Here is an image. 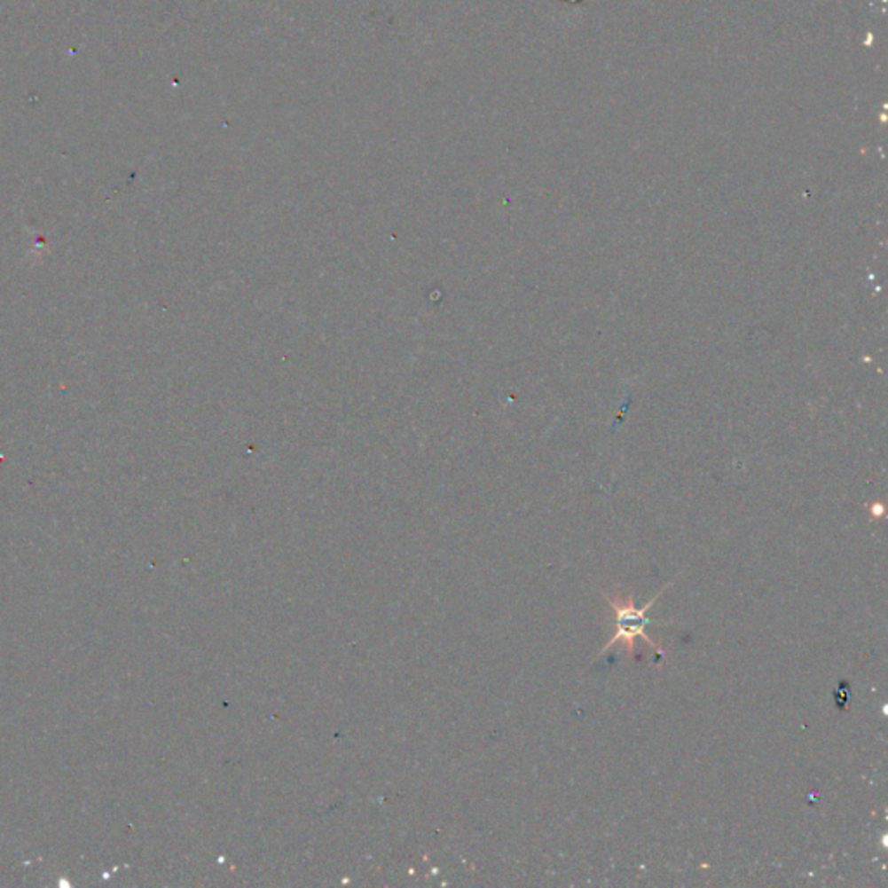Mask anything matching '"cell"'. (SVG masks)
I'll return each instance as SVG.
<instances>
[{
    "label": "cell",
    "instance_id": "6da1fadb",
    "mask_svg": "<svg viewBox=\"0 0 888 888\" xmlns=\"http://www.w3.org/2000/svg\"><path fill=\"white\" fill-rule=\"evenodd\" d=\"M664 592V588L657 593L656 597H653V601H649L644 608H637L635 606V599L633 595H628V599H615L613 595H608L604 593L606 601L609 602V606L615 609V615H617V633L613 635V639H609V642L602 648L601 655H604L611 646L618 644L621 642L625 648H626V653L628 656H633L635 653V640L640 637L644 639L655 651H656L657 656H666V653L657 646L656 642L653 639L648 637L646 633V626H649L651 623L655 625V621L651 618H648V611L653 608V604L656 602L657 597Z\"/></svg>",
    "mask_w": 888,
    "mask_h": 888
}]
</instances>
